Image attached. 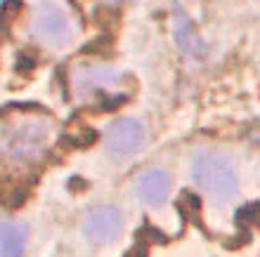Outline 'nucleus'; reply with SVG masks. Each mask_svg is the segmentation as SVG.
I'll return each instance as SVG.
<instances>
[{"label":"nucleus","instance_id":"f257e3e1","mask_svg":"<svg viewBox=\"0 0 260 257\" xmlns=\"http://www.w3.org/2000/svg\"><path fill=\"white\" fill-rule=\"evenodd\" d=\"M194 182L215 201L225 203L237 196L239 182H237V170L232 161H227L220 154H199L192 163Z\"/></svg>","mask_w":260,"mask_h":257},{"label":"nucleus","instance_id":"f03ea898","mask_svg":"<svg viewBox=\"0 0 260 257\" xmlns=\"http://www.w3.org/2000/svg\"><path fill=\"white\" fill-rule=\"evenodd\" d=\"M50 135V125L45 121H24L17 125L3 128V151L5 158L12 163L36 161L45 151Z\"/></svg>","mask_w":260,"mask_h":257},{"label":"nucleus","instance_id":"7ed1b4c3","mask_svg":"<svg viewBox=\"0 0 260 257\" xmlns=\"http://www.w3.org/2000/svg\"><path fill=\"white\" fill-rule=\"evenodd\" d=\"M34 33L52 48H64L74 38V28L67 12L55 3H41L34 14Z\"/></svg>","mask_w":260,"mask_h":257},{"label":"nucleus","instance_id":"20e7f679","mask_svg":"<svg viewBox=\"0 0 260 257\" xmlns=\"http://www.w3.org/2000/svg\"><path fill=\"white\" fill-rule=\"evenodd\" d=\"M83 231L92 245H109L123 234V215L116 205H97L85 217Z\"/></svg>","mask_w":260,"mask_h":257},{"label":"nucleus","instance_id":"39448f33","mask_svg":"<svg viewBox=\"0 0 260 257\" xmlns=\"http://www.w3.org/2000/svg\"><path fill=\"white\" fill-rule=\"evenodd\" d=\"M107 149L116 156H130L144 146V128L135 118H118L104 132Z\"/></svg>","mask_w":260,"mask_h":257},{"label":"nucleus","instance_id":"423d86ee","mask_svg":"<svg viewBox=\"0 0 260 257\" xmlns=\"http://www.w3.org/2000/svg\"><path fill=\"white\" fill-rule=\"evenodd\" d=\"M135 189L147 205H164L171 194V175L164 168H147L137 177Z\"/></svg>","mask_w":260,"mask_h":257},{"label":"nucleus","instance_id":"0eeeda50","mask_svg":"<svg viewBox=\"0 0 260 257\" xmlns=\"http://www.w3.org/2000/svg\"><path fill=\"white\" fill-rule=\"evenodd\" d=\"M26 238L28 231L24 224L5 219L0 229V257H24Z\"/></svg>","mask_w":260,"mask_h":257},{"label":"nucleus","instance_id":"6e6552de","mask_svg":"<svg viewBox=\"0 0 260 257\" xmlns=\"http://www.w3.org/2000/svg\"><path fill=\"white\" fill-rule=\"evenodd\" d=\"M121 78L118 71H111V68H102V66H95V68H83L78 71L76 76V85L81 90H97V88H114Z\"/></svg>","mask_w":260,"mask_h":257},{"label":"nucleus","instance_id":"1a4fd4ad","mask_svg":"<svg viewBox=\"0 0 260 257\" xmlns=\"http://www.w3.org/2000/svg\"><path fill=\"white\" fill-rule=\"evenodd\" d=\"M253 139H255V142L260 144V132H255V135H253Z\"/></svg>","mask_w":260,"mask_h":257}]
</instances>
